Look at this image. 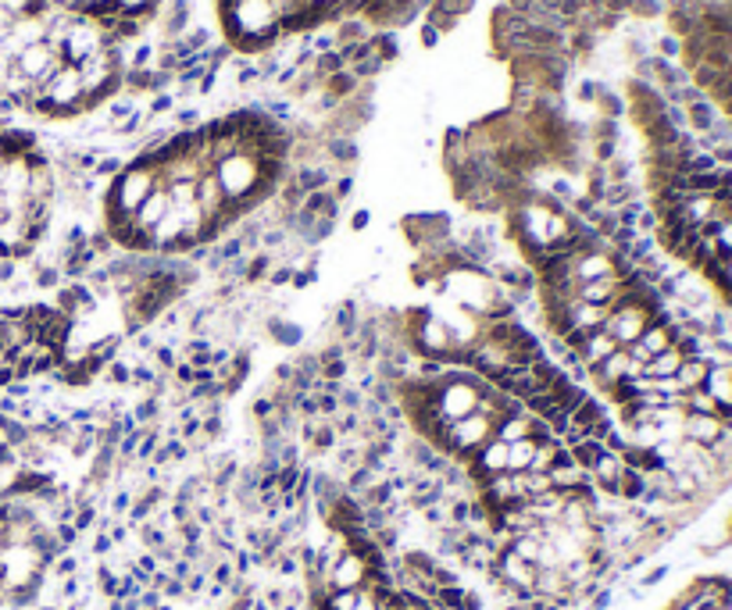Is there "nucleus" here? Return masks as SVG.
Wrapping results in <instances>:
<instances>
[{"label": "nucleus", "instance_id": "nucleus-1", "mask_svg": "<svg viewBox=\"0 0 732 610\" xmlns=\"http://www.w3.org/2000/svg\"><path fill=\"white\" fill-rule=\"evenodd\" d=\"M650 325H653L650 311H647L644 304H636V301L615 304V307L604 315V322H600V328H604L607 336H611V343H615V347H621V350L632 347V343L640 339Z\"/></svg>", "mask_w": 732, "mask_h": 610}, {"label": "nucleus", "instance_id": "nucleus-3", "mask_svg": "<svg viewBox=\"0 0 732 610\" xmlns=\"http://www.w3.org/2000/svg\"><path fill=\"white\" fill-rule=\"evenodd\" d=\"M493 435H496V421L490 414H482V411L461 418V421H450V425H447V443L454 446V450H461V453L482 450L493 440Z\"/></svg>", "mask_w": 732, "mask_h": 610}, {"label": "nucleus", "instance_id": "nucleus-4", "mask_svg": "<svg viewBox=\"0 0 732 610\" xmlns=\"http://www.w3.org/2000/svg\"><path fill=\"white\" fill-rule=\"evenodd\" d=\"M693 118H697L700 129H708V125H711V107L708 104H693Z\"/></svg>", "mask_w": 732, "mask_h": 610}, {"label": "nucleus", "instance_id": "nucleus-2", "mask_svg": "<svg viewBox=\"0 0 732 610\" xmlns=\"http://www.w3.org/2000/svg\"><path fill=\"white\" fill-rule=\"evenodd\" d=\"M479 407H482V393H479V386L469 382V379L447 382V386L440 389V397H436V411H440V421H443V425H450V421H461V418L475 414Z\"/></svg>", "mask_w": 732, "mask_h": 610}]
</instances>
